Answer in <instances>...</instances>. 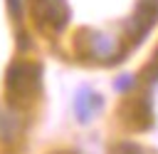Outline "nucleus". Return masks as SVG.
<instances>
[{"mask_svg":"<svg viewBox=\"0 0 158 154\" xmlns=\"http://www.w3.org/2000/svg\"><path fill=\"white\" fill-rule=\"evenodd\" d=\"M40 82H42V67L35 65V62H15V65L7 67L5 84L17 97L35 94L40 89Z\"/></svg>","mask_w":158,"mask_h":154,"instance_id":"obj_1","label":"nucleus"},{"mask_svg":"<svg viewBox=\"0 0 158 154\" xmlns=\"http://www.w3.org/2000/svg\"><path fill=\"white\" fill-rule=\"evenodd\" d=\"M35 15H37V22L59 32L69 25L72 10L67 0H35Z\"/></svg>","mask_w":158,"mask_h":154,"instance_id":"obj_2","label":"nucleus"},{"mask_svg":"<svg viewBox=\"0 0 158 154\" xmlns=\"http://www.w3.org/2000/svg\"><path fill=\"white\" fill-rule=\"evenodd\" d=\"M156 20H158V0H138V7L133 12V17L128 20V32H131L133 42H141L151 32Z\"/></svg>","mask_w":158,"mask_h":154,"instance_id":"obj_3","label":"nucleus"},{"mask_svg":"<svg viewBox=\"0 0 158 154\" xmlns=\"http://www.w3.org/2000/svg\"><path fill=\"white\" fill-rule=\"evenodd\" d=\"M101 97L99 94H94L91 89H81L79 94H77V102H74V114H77V119L81 122V124H86V122H91V117L101 109Z\"/></svg>","mask_w":158,"mask_h":154,"instance_id":"obj_4","label":"nucleus"},{"mask_svg":"<svg viewBox=\"0 0 158 154\" xmlns=\"http://www.w3.org/2000/svg\"><path fill=\"white\" fill-rule=\"evenodd\" d=\"M17 127H20L17 114H12L10 109H0V142H12Z\"/></svg>","mask_w":158,"mask_h":154,"instance_id":"obj_5","label":"nucleus"},{"mask_svg":"<svg viewBox=\"0 0 158 154\" xmlns=\"http://www.w3.org/2000/svg\"><path fill=\"white\" fill-rule=\"evenodd\" d=\"M114 154H146V152H143V147H138L133 142H118L114 147Z\"/></svg>","mask_w":158,"mask_h":154,"instance_id":"obj_6","label":"nucleus"},{"mask_svg":"<svg viewBox=\"0 0 158 154\" xmlns=\"http://www.w3.org/2000/svg\"><path fill=\"white\" fill-rule=\"evenodd\" d=\"M7 10L15 20H20L22 17V0H7Z\"/></svg>","mask_w":158,"mask_h":154,"instance_id":"obj_7","label":"nucleus"},{"mask_svg":"<svg viewBox=\"0 0 158 154\" xmlns=\"http://www.w3.org/2000/svg\"><path fill=\"white\" fill-rule=\"evenodd\" d=\"M131 87H133V77H128V75L116 82V92H126V89H131Z\"/></svg>","mask_w":158,"mask_h":154,"instance_id":"obj_8","label":"nucleus"},{"mask_svg":"<svg viewBox=\"0 0 158 154\" xmlns=\"http://www.w3.org/2000/svg\"><path fill=\"white\" fill-rule=\"evenodd\" d=\"M156 60H158V57H156Z\"/></svg>","mask_w":158,"mask_h":154,"instance_id":"obj_9","label":"nucleus"}]
</instances>
